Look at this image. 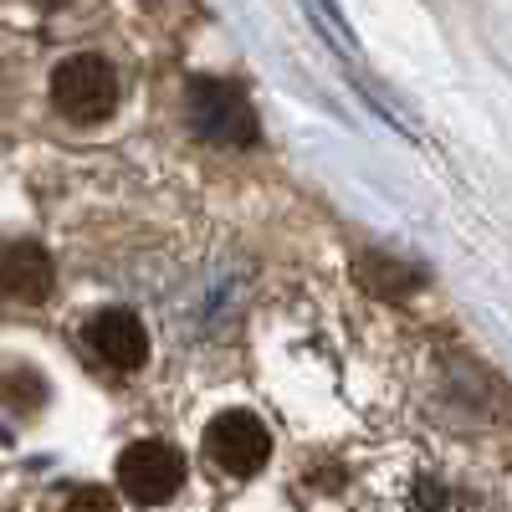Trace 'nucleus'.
Instances as JSON below:
<instances>
[{"label":"nucleus","mask_w":512,"mask_h":512,"mask_svg":"<svg viewBox=\"0 0 512 512\" xmlns=\"http://www.w3.org/2000/svg\"><path fill=\"white\" fill-rule=\"evenodd\" d=\"M185 113H190V128L205 144H221V149H251L256 144V113H251V103L236 82L195 77L190 93H185Z\"/></svg>","instance_id":"obj_1"},{"label":"nucleus","mask_w":512,"mask_h":512,"mask_svg":"<svg viewBox=\"0 0 512 512\" xmlns=\"http://www.w3.org/2000/svg\"><path fill=\"white\" fill-rule=\"evenodd\" d=\"M52 103L67 123H103L118 108V72L93 52H77L52 72Z\"/></svg>","instance_id":"obj_2"},{"label":"nucleus","mask_w":512,"mask_h":512,"mask_svg":"<svg viewBox=\"0 0 512 512\" xmlns=\"http://www.w3.org/2000/svg\"><path fill=\"white\" fill-rule=\"evenodd\" d=\"M205 456L216 461L226 477H251V472H262V466H267L272 436H267V425L256 420L251 410H226V415L210 420Z\"/></svg>","instance_id":"obj_3"},{"label":"nucleus","mask_w":512,"mask_h":512,"mask_svg":"<svg viewBox=\"0 0 512 512\" xmlns=\"http://www.w3.org/2000/svg\"><path fill=\"white\" fill-rule=\"evenodd\" d=\"M118 482L123 492L154 507V502H169L180 492L185 482V456L175 446H164V441H134L123 456H118Z\"/></svg>","instance_id":"obj_4"},{"label":"nucleus","mask_w":512,"mask_h":512,"mask_svg":"<svg viewBox=\"0 0 512 512\" xmlns=\"http://www.w3.org/2000/svg\"><path fill=\"white\" fill-rule=\"evenodd\" d=\"M82 338H88V349H93L108 369H118V374H134V369H144V359H149V333H144V323L128 313V308H103V313H93Z\"/></svg>","instance_id":"obj_5"},{"label":"nucleus","mask_w":512,"mask_h":512,"mask_svg":"<svg viewBox=\"0 0 512 512\" xmlns=\"http://www.w3.org/2000/svg\"><path fill=\"white\" fill-rule=\"evenodd\" d=\"M57 287L52 256L36 241H6L0 246V292L16 297V303H47Z\"/></svg>","instance_id":"obj_6"},{"label":"nucleus","mask_w":512,"mask_h":512,"mask_svg":"<svg viewBox=\"0 0 512 512\" xmlns=\"http://www.w3.org/2000/svg\"><path fill=\"white\" fill-rule=\"evenodd\" d=\"M359 282L369 292H379V297H405V292L420 287V272L405 267V262H390V256H364V262H359Z\"/></svg>","instance_id":"obj_7"}]
</instances>
